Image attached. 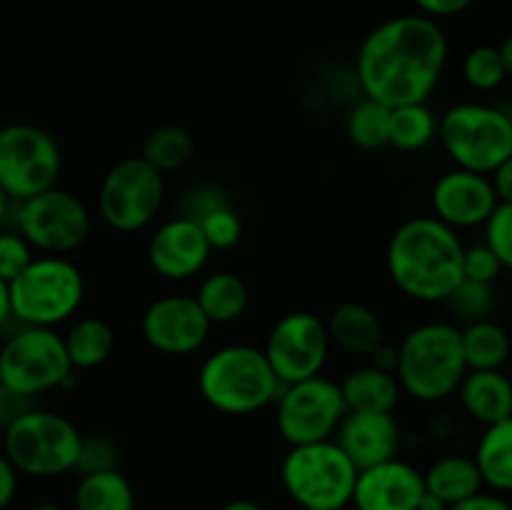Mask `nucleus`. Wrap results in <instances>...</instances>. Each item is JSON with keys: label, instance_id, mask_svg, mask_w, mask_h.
<instances>
[{"label": "nucleus", "instance_id": "35", "mask_svg": "<svg viewBox=\"0 0 512 510\" xmlns=\"http://www.w3.org/2000/svg\"><path fill=\"white\" fill-rule=\"evenodd\" d=\"M445 303H450V308L460 318L473 323V320L485 318L490 313V308H493V285L463 278Z\"/></svg>", "mask_w": 512, "mask_h": 510}, {"label": "nucleus", "instance_id": "33", "mask_svg": "<svg viewBox=\"0 0 512 510\" xmlns=\"http://www.w3.org/2000/svg\"><path fill=\"white\" fill-rule=\"evenodd\" d=\"M195 223L200 225V230H203V235L208 238L210 248L213 250L233 248V245L240 240V235H243V220H240L238 210L233 208V203L213 208L210 213L200 215Z\"/></svg>", "mask_w": 512, "mask_h": 510}, {"label": "nucleus", "instance_id": "10", "mask_svg": "<svg viewBox=\"0 0 512 510\" xmlns=\"http://www.w3.org/2000/svg\"><path fill=\"white\" fill-rule=\"evenodd\" d=\"M63 170L60 145L48 130L33 123L0 128V188L13 203L58 185Z\"/></svg>", "mask_w": 512, "mask_h": 510}, {"label": "nucleus", "instance_id": "2", "mask_svg": "<svg viewBox=\"0 0 512 510\" xmlns=\"http://www.w3.org/2000/svg\"><path fill=\"white\" fill-rule=\"evenodd\" d=\"M465 245L458 230L433 215H415L395 228L385 265L395 288L418 303H445L463 280Z\"/></svg>", "mask_w": 512, "mask_h": 510}, {"label": "nucleus", "instance_id": "11", "mask_svg": "<svg viewBox=\"0 0 512 510\" xmlns=\"http://www.w3.org/2000/svg\"><path fill=\"white\" fill-rule=\"evenodd\" d=\"M163 200L165 175L133 155L105 173L98 190V215L115 233H138L158 218Z\"/></svg>", "mask_w": 512, "mask_h": 510}, {"label": "nucleus", "instance_id": "41", "mask_svg": "<svg viewBox=\"0 0 512 510\" xmlns=\"http://www.w3.org/2000/svg\"><path fill=\"white\" fill-rule=\"evenodd\" d=\"M418 5L420 15L440 20V18H453V15L465 13L475 0H413Z\"/></svg>", "mask_w": 512, "mask_h": 510}, {"label": "nucleus", "instance_id": "51", "mask_svg": "<svg viewBox=\"0 0 512 510\" xmlns=\"http://www.w3.org/2000/svg\"><path fill=\"white\" fill-rule=\"evenodd\" d=\"M30 510H65L63 505H58V503H50V500H45V503H38V505H33V508Z\"/></svg>", "mask_w": 512, "mask_h": 510}, {"label": "nucleus", "instance_id": "39", "mask_svg": "<svg viewBox=\"0 0 512 510\" xmlns=\"http://www.w3.org/2000/svg\"><path fill=\"white\" fill-rule=\"evenodd\" d=\"M228 203L230 198L225 195V190L218 188V185H193V188L183 195V213L180 215L198 220L200 215L210 213L213 208H220V205Z\"/></svg>", "mask_w": 512, "mask_h": 510}, {"label": "nucleus", "instance_id": "28", "mask_svg": "<svg viewBox=\"0 0 512 510\" xmlns=\"http://www.w3.org/2000/svg\"><path fill=\"white\" fill-rule=\"evenodd\" d=\"M73 510H135V490L118 468L80 475Z\"/></svg>", "mask_w": 512, "mask_h": 510}, {"label": "nucleus", "instance_id": "38", "mask_svg": "<svg viewBox=\"0 0 512 510\" xmlns=\"http://www.w3.org/2000/svg\"><path fill=\"white\" fill-rule=\"evenodd\" d=\"M503 263L498 260V255L488 248L485 243L470 245L463 253V278L478 280V283L493 285L495 280L503 273Z\"/></svg>", "mask_w": 512, "mask_h": 510}, {"label": "nucleus", "instance_id": "43", "mask_svg": "<svg viewBox=\"0 0 512 510\" xmlns=\"http://www.w3.org/2000/svg\"><path fill=\"white\" fill-rule=\"evenodd\" d=\"M18 478L20 473L13 468V463L5 458L3 450H0V510L8 508L15 500V495H18Z\"/></svg>", "mask_w": 512, "mask_h": 510}, {"label": "nucleus", "instance_id": "18", "mask_svg": "<svg viewBox=\"0 0 512 510\" xmlns=\"http://www.w3.org/2000/svg\"><path fill=\"white\" fill-rule=\"evenodd\" d=\"M423 493V470L403 458H390L358 470L350 505L355 510H418Z\"/></svg>", "mask_w": 512, "mask_h": 510}, {"label": "nucleus", "instance_id": "24", "mask_svg": "<svg viewBox=\"0 0 512 510\" xmlns=\"http://www.w3.org/2000/svg\"><path fill=\"white\" fill-rule=\"evenodd\" d=\"M195 300L203 308L210 325H228L243 318L250 303V293L238 273L218 270V273H210L200 280Z\"/></svg>", "mask_w": 512, "mask_h": 510}, {"label": "nucleus", "instance_id": "20", "mask_svg": "<svg viewBox=\"0 0 512 510\" xmlns=\"http://www.w3.org/2000/svg\"><path fill=\"white\" fill-rule=\"evenodd\" d=\"M455 395L463 413L483 428L512 418V380L503 370H468Z\"/></svg>", "mask_w": 512, "mask_h": 510}, {"label": "nucleus", "instance_id": "9", "mask_svg": "<svg viewBox=\"0 0 512 510\" xmlns=\"http://www.w3.org/2000/svg\"><path fill=\"white\" fill-rule=\"evenodd\" d=\"M0 383L23 398L35 400L50 390L75 383V370L65 353L63 335L55 328L23 325L0 345Z\"/></svg>", "mask_w": 512, "mask_h": 510}, {"label": "nucleus", "instance_id": "26", "mask_svg": "<svg viewBox=\"0 0 512 510\" xmlns=\"http://www.w3.org/2000/svg\"><path fill=\"white\" fill-rule=\"evenodd\" d=\"M63 345L73 370H93L113 355L115 333L103 318L85 315L70 325L63 335Z\"/></svg>", "mask_w": 512, "mask_h": 510}, {"label": "nucleus", "instance_id": "25", "mask_svg": "<svg viewBox=\"0 0 512 510\" xmlns=\"http://www.w3.org/2000/svg\"><path fill=\"white\" fill-rule=\"evenodd\" d=\"M423 480L425 490L443 500L448 508L460 500L473 498L475 493L485 488L475 460L470 455L458 453L443 455L435 463H430V468L423 473Z\"/></svg>", "mask_w": 512, "mask_h": 510}, {"label": "nucleus", "instance_id": "47", "mask_svg": "<svg viewBox=\"0 0 512 510\" xmlns=\"http://www.w3.org/2000/svg\"><path fill=\"white\" fill-rule=\"evenodd\" d=\"M418 510H448V505H445L440 498H435L433 493H428V490H425L423 498H420V503H418Z\"/></svg>", "mask_w": 512, "mask_h": 510}, {"label": "nucleus", "instance_id": "12", "mask_svg": "<svg viewBox=\"0 0 512 510\" xmlns=\"http://www.w3.org/2000/svg\"><path fill=\"white\" fill-rule=\"evenodd\" d=\"M90 228L93 220L83 200L58 185L15 205V230L40 255L68 258L88 240Z\"/></svg>", "mask_w": 512, "mask_h": 510}, {"label": "nucleus", "instance_id": "22", "mask_svg": "<svg viewBox=\"0 0 512 510\" xmlns=\"http://www.w3.org/2000/svg\"><path fill=\"white\" fill-rule=\"evenodd\" d=\"M345 408L358 413H393L403 398L398 378L390 370H380L375 365L353 368L340 380Z\"/></svg>", "mask_w": 512, "mask_h": 510}, {"label": "nucleus", "instance_id": "5", "mask_svg": "<svg viewBox=\"0 0 512 510\" xmlns=\"http://www.w3.org/2000/svg\"><path fill=\"white\" fill-rule=\"evenodd\" d=\"M10 313L20 325L58 328L85 300V278L65 255H35L28 268L8 283Z\"/></svg>", "mask_w": 512, "mask_h": 510}, {"label": "nucleus", "instance_id": "1", "mask_svg": "<svg viewBox=\"0 0 512 510\" xmlns=\"http://www.w3.org/2000/svg\"><path fill=\"white\" fill-rule=\"evenodd\" d=\"M448 65V35L428 15H395L375 25L355 55L363 98L395 108L428 103Z\"/></svg>", "mask_w": 512, "mask_h": 510}, {"label": "nucleus", "instance_id": "40", "mask_svg": "<svg viewBox=\"0 0 512 510\" xmlns=\"http://www.w3.org/2000/svg\"><path fill=\"white\" fill-rule=\"evenodd\" d=\"M30 408H33V400L23 398L15 390H10L8 385L0 383V428L5 430L15 418H20Z\"/></svg>", "mask_w": 512, "mask_h": 510}, {"label": "nucleus", "instance_id": "32", "mask_svg": "<svg viewBox=\"0 0 512 510\" xmlns=\"http://www.w3.org/2000/svg\"><path fill=\"white\" fill-rule=\"evenodd\" d=\"M460 70H463V80L468 83V88L478 90V93H493L508 80V70H505L498 45H478V48L468 50Z\"/></svg>", "mask_w": 512, "mask_h": 510}, {"label": "nucleus", "instance_id": "42", "mask_svg": "<svg viewBox=\"0 0 512 510\" xmlns=\"http://www.w3.org/2000/svg\"><path fill=\"white\" fill-rule=\"evenodd\" d=\"M448 510H512V505L500 493H493V490L485 493V490H480L473 498L450 505Z\"/></svg>", "mask_w": 512, "mask_h": 510}, {"label": "nucleus", "instance_id": "13", "mask_svg": "<svg viewBox=\"0 0 512 510\" xmlns=\"http://www.w3.org/2000/svg\"><path fill=\"white\" fill-rule=\"evenodd\" d=\"M273 405L275 428L288 445L333 440L340 420L348 413L340 383L323 373L283 385Z\"/></svg>", "mask_w": 512, "mask_h": 510}, {"label": "nucleus", "instance_id": "30", "mask_svg": "<svg viewBox=\"0 0 512 510\" xmlns=\"http://www.w3.org/2000/svg\"><path fill=\"white\" fill-rule=\"evenodd\" d=\"M195 153V140L183 125H160L145 138L140 158L153 165L158 173H175L190 163Z\"/></svg>", "mask_w": 512, "mask_h": 510}, {"label": "nucleus", "instance_id": "52", "mask_svg": "<svg viewBox=\"0 0 512 510\" xmlns=\"http://www.w3.org/2000/svg\"><path fill=\"white\" fill-rule=\"evenodd\" d=\"M298 510H313V508H298Z\"/></svg>", "mask_w": 512, "mask_h": 510}, {"label": "nucleus", "instance_id": "19", "mask_svg": "<svg viewBox=\"0 0 512 510\" xmlns=\"http://www.w3.org/2000/svg\"><path fill=\"white\" fill-rule=\"evenodd\" d=\"M350 463L358 470L398 458L403 433L393 413H358L348 410L333 435Z\"/></svg>", "mask_w": 512, "mask_h": 510}, {"label": "nucleus", "instance_id": "23", "mask_svg": "<svg viewBox=\"0 0 512 510\" xmlns=\"http://www.w3.org/2000/svg\"><path fill=\"white\" fill-rule=\"evenodd\" d=\"M475 465L485 488L493 493H512V418L485 425L475 443Z\"/></svg>", "mask_w": 512, "mask_h": 510}, {"label": "nucleus", "instance_id": "31", "mask_svg": "<svg viewBox=\"0 0 512 510\" xmlns=\"http://www.w3.org/2000/svg\"><path fill=\"white\" fill-rule=\"evenodd\" d=\"M390 108L378 100L360 98L345 115V135L360 150H380L388 145Z\"/></svg>", "mask_w": 512, "mask_h": 510}, {"label": "nucleus", "instance_id": "37", "mask_svg": "<svg viewBox=\"0 0 512 510\" xmlns=\"http://www.w3.org/2000/svg\"><path fill=\"white\" fill-rule=\"evenodd\" d=\"M33 258L35 250L18 230H0V280L3 283L18 278Z\"/></svg>", "mask_w": 512, "mask_h": 510}, {"label": "nucleus", "instance_id": "3", "mask_svg": "<svg viewBox=\"0 0 512 510\" xmlns=\"http://www.w3.org/2000/svg\"><path fill=\"white\" fill-rule=\"evenodd\" d=\"M468 373L460 330L445 320L415 325L398 345V378L403 395L418 403H443Z\"/></svg>", "mask_w": 512, "mask_h": 510}, {"label": "nucleus", "instance_id": "6", "mask_svg": "<svg viewBox=\"0 0 512 510\" xmlns=\"http://www.w3.org/2000/svg\"><path fill=\"white\" fill-rule=\"evenodd\" d=\"M80 438L73 420L33 405L3 430V455L20 475L60 478L78 465Z\"/></svg>", "mask_w": 512, "mask_h": 510}, {"label": "nucleus", "instance_id": "16", "mask_svg": "<svg viewBox=\"0 0 512 510\" xmlns=\"http://www.w3.org/2000/svg\"><path fill=\"white\" fill-rule=\"evenodd\" d=\"M433 218L453 230L483 228L485 220L498 205L493 183L488 175L473 170L453 168L445 170L430 190Z\"/></svg>", "mask_w": 512, "mask_h": 510}, {"label": "nucleus", "instance_id": "29", "mask_svg": "<svg viewBox=\"0 0 512 510\" xmlns=\"http://www.w3.org/2000/svg\"><path fill=\"white\" fill-rule=\"evenodd\" d=\"M438 115L428 103H408L390 108L388 145L400 153H418L438 138Z\"/></svg>", "mask_w": 512, "mask_h": 510}, {"label": "nucleus", "instance_id": "46", "mask_svg": "<svg viewBox=\"0 0 512 510\" xmlns=\"http://www.w3.org/2000/svg\"><path fill=\"white\" fill-rule=\"evenodd\" d=\"M10 318H13V313H10L8 283H3V280H0V328H3Z\"/></svg>", "mask_w": 512, "mask_h": 510}, {"label": "nucleus", "instance_id": "49", "mask_svg": "<svg viewBox=\"0 0 512 510\" xmlns=\"http://www.w3.org/2000/svg\"><path fill=\"white\" fill-rule=\"evenodd\" d=\"M498 48H500V55H503L505 70H508V78L512 80V33L503 40V43L498 45Z\"/></svg>", "mask_w": 512, "mask_h": 510}, {"label": "nucleus", "instance_id": "45", "mask_svg": "<svg viewBox=\"0 0 512 510\" xmlns=\"http://www.w3.org/2000/svg\"><path fill=\"white\" fill-rule=\"evenodd\" d=\"M395 363H398V348H393V345L388 343L375 348V353L370 355V365H375V368L380 370H390V373H395Z\"/></svg>", "mask_w": 512, "mask_h": 510}, {"label": "nucleus", "instance_id": "4", "mask_svg": "<svg viewBox=\"0 0 512 510\" xmlns=\"http://www.w3.org/2000/svg\"><path fill=\"white\" fill-rule=\"evenodd\" d=\"M283 383L270 368L263 348L230 343L213 350L198 370L205 403L223 415H253L270 408Z\"/></svg>", "mask_w": 512, "mask_h": 510}, {"label": "nucleus", "instance_id": "27", "mask_svg": "<svg viewBox=\"0 0 512 510\" xmlns=\"http://www.w3.org/2000/svg\"><path fill=\"white\" fill-rule=\"evenodd\" d=\"M460 343L468 370H503L512 350L508 330L488 318L465 325L460 330Z\"/></svg>", "mask_w": 512, "mask_h": 510}, {"label": "nucleus", "instance_id": "50", "mask_svg": "<svg viewBox=\"0 0 512 510\" xmlns=\"http://www.w3.org/2000/svg\"><path fill=\"white\" fill-rule=\"evenodd\" d=\"M10 203H13V200H10L8 195H5V190L0 188V225H3L5 220H8V213H10Z\"/></svg>", "mask_w": 512, "mask_h": 510}, {"label": "nucleus", "instance_id": "44", "mask_svg": "<svg viewBox=\"0 0 512 510\" xmlns=\"http://www.w3.org/2000/svg\"><path fill=\"white\" fill-rule=\"evenodd\" d=\"M488 178L493 183L495 195H498V203H512V155L505 158Z\"/></svg>", "mask_w": 512, "mask_h": 510}, {"label": "nucleus", "instance_id": "21", "mask_svg": "<svg viewBox=\"0 0 512 510\" xmlns=\"http://www.w3.org/2000/svg\"><path fill=\"white\" fill-rule=\"evenodd\" d=\"M325 325H328L330 343L338 345L348 355L370 358L375 348L385 343L383 320L365 303H355V300L340 303L338 308H333Z\"/></svg>", "mask_w": 512, "mask_h": 510}, {"label": "nucleus", "instance_id": "7", "mask_svg": "<svg viewBox=\"0 0 512 510\" xmlns=\"http://www.w3.org/2000/svg\"><path fill=\"white\" fill-rule=\"evenodd\" d=\"M358 468L335 440L290 445L280 463V483L298 508L343 510L353 500Z\"/></svg>", "mask_w": 512, "mask_h": 510}, {"label": "nucleus", "instance_id": "15", "mask_svg": "<svg viewBox=\"0 0 512 510\" xmlns=\"http://www.w3.org/2000/svg\"><path fill=\"white\" fill-rule=\"evenodd\" d=\"M210 330L213 325L205 318L195 295L185 293L160 295L145 308L140 318V333L145 343L170 358L198 353L208 343Z\"/></svg>", "mask_w": 512, "mask_h": 510}, {"label": "nucleus", "instance_id": "17", "mask_svg": "<svg viewBox=\"0 0 512 510\" xmlns=\"http://www.w3.org/2000/svg\"><path fill=\"white\" fill-rule=\"evenodd\" d=\"M213 248L193 218L175 215L158 225L148 243V263L163 280L183 283L203 273Z\"/></svg>", "mask_w": 512, "mask_h": 510}, {"label": "nucleus", "instance_id": "14", "mask_svg": "<svg viewBox=\"0 0 512 510\" xmlns=\"http://www.w3.org/2000/svg\"><path fill=\"white\" fill-rule=\"evenodd\" d=\"M330 335L323 318L308 310H293L275 320L263 353L283 385L323 373L330 355Z\"/></svg>", "mask_w": 512, "mask_h": 510}, {"label": "nucleus", "instance_id": "34", "mask_svg": "<svg viewBox=\"0 0 512 510\" xmlns=\"http://www.w3.org/2000/svg\"><path fill=\"white\" fill-rule=\"evenodd\" d=\"M120 460V448L110 435L88 433L80 438V453L75 473H103V470H115Z\"/></svg>", "mask_w": 512, "mask_h": 510}, {"label": "nucleus", "instance_id": "8", "mask_svg": "<svg viewBox=\"0 0 512 510\" xmlns=\"http://www.w3.org/2000/svg\"><path fill=\"white\" fill-rule=\"evenodd\" d=\"M438 138L455 168L490 175L512 155V115L495 105L458 103L440 115Z\"/></svg>", "mask_w": 512, "mask_h": 510}, {"label": "nucleus", "instance_id": "48", "mask_svg": "<svg viewBox=\"0 0 512 510\" xmlns=\"http://www.w3.org/2000/svg\"><path fill=\"white\" fill-rule=\"evenodd\" d=\"M220 510H263V505H258L255 500L248 498H235L230 500V503H225Z\"/></svg>", "mask_w": 512, "mask_h": 510}, {"label": "nucleus", "instance_id": "36", "mask_svg": "<svg viewBox=\"0 0 512 510\" xmlns=\"http://www.w3.org/2000/svg\"><path fill=\"white\" fill-rule=\"evenodd\" d=\"M483 243L498 255L503 268L512 270V203H498L485 220Z\"/></svg>", "mask_w": 512, "mask_h": 510}]
</instances>
